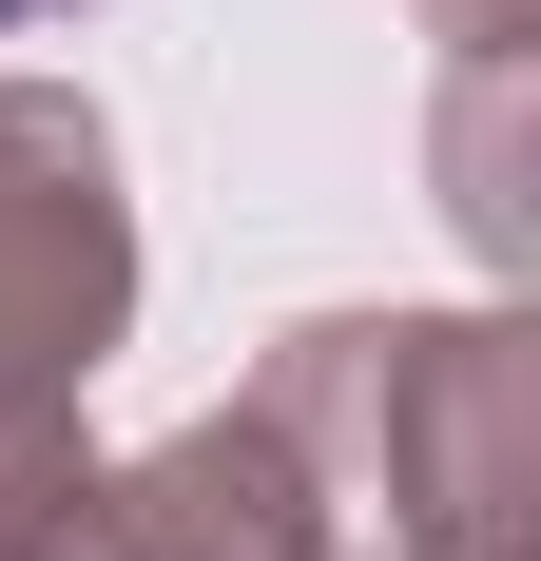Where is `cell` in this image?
<instances>
[{"label": "cell", "instance_id": "obj_1", "mask_svg": "<svg viewBox=\"0 0 541 561\" xmlns=\"http://www.w3.org/2000/svg\"><path fill=\"white\" fill-rule=\"evenodd\" d=\"M270 446L310 465L348 561H503L541 484V330L503 290L464 310H310L252 368Z\"/></svg>", "mask_w": 541, "mask_h": 561}, {"label": "cell", "instance_id": "obj_2", "mask_svg": "<svg viewBox=\"0 0 541 561\" xmlns=\"http://www.w3.org/2000/svg\"><path fill=\"white\" fill-rule=\"evenodd\" d=\"M136 348V194H116L97 98L0 78V388L78 407Z\"/></svg>", "mask_w": 541, "mask_h": 561}, {"label": "cell", "instance_id": "obj_3", "mask_svg": "<svg viewBox=\"0 0 541 561\" xmlns=\"http://www.w3.org/2000/svg\"><path fill=\"white\" fill-rule=\"evenodd\" d=\"M116 561H348L310 465L270 446V407H194L174 446L116 465Z\"/></svg>", "mask_w": 541, "mask_h": 561}, {"label": "cell", "instance_id": "obj_4", "mask_svg": "<svg viewBox=\"0 0 541 561\" xmlns=\"http://www.w3.org/2000/svg\"><path fill=\"white\" fill-rule=\"evenodd\" d=\"M0 561H116V465L39 388H0Z\"/></svg>", "mask_w": 541, "mask_h": 561}, {"label": "cell", "instance_id": "obj_5", "mask_svg": "<svg viewBox=\"0 0 541 561\" xmlns=\"http://www.w3.org/2000/svg\"><path fill=\"white\" fill-rule=\"evenodd\" d=\"M445 214L484 272L541 252V156H522V58H445Z\"/></svg>", "mask_w": 541, "mask_h": 561}, {"label": "cell", "instance_id": "obj_6", "mask_svg": "<svg viewBox=\"0 0 541 561\" xmlns=\"http://www.w3.org/2000/svg\"><path fill=\"white\" fill-rule=\"evenodd\" d=\"M406 20H426L445 58H522V39H541V0H406Z\"/></svg>", "mask_w": 541, "mask_h": 561}, {"label": "cell", "instance_id": "obj_7", "mask_svg": "<svg viewBox=\"0 0 541 561\" xmlns=\"http://www.w3.org/2000/svg\"><path fill=\"white\" fill-rule=\"evenodd\" d=\"M0 20H78V0H0Z\"/></svg>", "mask_w": 541, "mask_h": 561}]
</instances>
